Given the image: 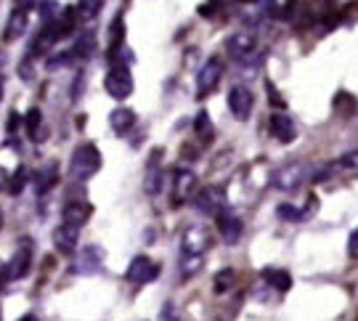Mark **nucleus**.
<instances>
[{"instance_id":"1","label":"nucleus","mask_w":358,"mask_h":321,"mask_svg":"<svg viewBox=\"0 0 358 321\" xmlns=\"http://www.w3.org/2000/svg\"><path fill=\"white\" fill-rule=\"evenodd\" d=\"M207 250H210V234L205 226H189L180 234V276L183 279H189L199 271Z\"/></svg>"},{"instance_id":"2","label":"nucleus","mask_w":358,"mask_h":321,"mask_svg":"<svg viewBox=\"0 0 358 321\" xmlns=\"http://www.w3.org/2000/svg\"><path fill=\"white\" fill-rule=\"evenodd\" d=\"M310 176H313L310 165H306V162H289V165L279 167V170L271 176V186L284 194H292V192H297Z\"/></svg>"},{"instance_id":"3","label":"nucleus","mask_w":358,"mask_h":321,"mask_svg":"<svg viewBox=\"0 0 358 321\" xmlns=\"http://www.w3.org/2000/svg\"><path fill=\"white\" fill-rule=\"evenodd\" d=\"M72 176L77 180H88L93 178L99 170H101V152L93 146V143H80L75 152H72Z\"/></svg>"},{"instance_id":"4","label":"nucleus","mask_w":358,"mask_h":321,"mask_svg":"<svg viewBox=\"0 0 358 321\" xmlns=\"http://www.w3.org/2000/svg\"><path fill=\"white\" fill-rule=\"evenodd\" d=\"M103 88L106 93L117 99V101H122V99H128L130 93H133V75H130V69L125 64H117L112 66L109 72H106V80H103Z\"/></svg>"},{"instance_id":"5","label":"nucleus","mask_w":358,"mask_h":321,"mask_svg":"<svg viewBox=\"0 0 358 321\" xmlns=\"http://www.w3.org/2000/svg\"><path fill=\"white\" fill-rule=\"evenodd\" d=\"M194 207L202 213V215H210V218H217L223 210H226V192L220 186H205L202 192L196 194V202Z\"/></svg>"},{"instance_id":"6","label":"nucleus","mask_w":358,"mask_h":321,"mask_svg":"<svg viewBox=\"0 0 358 321\" xmlns=\"http://www.w3.org/2000/svg\"><path fill=\"white\" fill-rule=\"evenodd\" d=\"M220 78H223V62H220L217 56L207 59L205 66L199 69V78H196V96H199V99L210 96V93L217 88Z\"/></svg>"},{"instance_id":"7","label":"nucleus","mask_w":358,"mask_h":321,"mask_svg":"<svg viewBox=\"0 0 358 321\" xmlns=\"http://www.w3.org/2000/svg\"><path fill=\"white\" fill-rule=\"evenodd\" d=\"M226 51H229L231 59L236 62H247L252 59V53H257V38L255 32H234L229 40H226Z\"/></svg>"},{"instance_id":"8","label":"nucleus","mask_w":358,"mask_h":321,"mask_svg":"<svg viewBox=\"0 0 358 321\" xmlns=\"http://www.w3.org/2000/svg\"><path fill=\"white\" fill-rule=\"evenodd\" d=\"M159 276V266L154 263L152 257H146V255H138V257H133V263H130V269H128V279L133 284H152L154 279Z\"/></svg>"},{"instance_id":"9","label":"nucleus","mask_w":358,"mask_h":321,"mask_svg":"<svg viewBox=\"0 0 358 321\" xmlns=\"http://www.w3.org/2000/svg\"><path fill=\"white\" fill-rule=\"evenodd\" d=\"M252 104H255V99H252V90L247 85H234L229 90V109L236 120H247L252 112Z\"/></svg>"},{"instance_id":"10","label":"nucleus","mask_w":358,"mask_h":321,"mask_svg":"<svg viewBox=\"0 0 358 321\" xmlns=\"http://www.w3.org/2000/svg\"><path fill=\"white\" fill-rule=\"evenodd\" d=\"M29 266H32V244H29V239H22L19 247L13 250L11 263H8L11 279H24L27 273H29Z\"/></svg>"},{"instance_id":"11","label":"nucleus","mask_w":358,"mask_h":321,"mask_svg":"<svg viewBox=\"0 0 358 321\" xmlns=\"http://www.w3.org/2000/svg\"><path fill=\"white\" fill-rule=\"evenodd\" d=\"M194 186H196L194 170H189V167H178L176 176H173V202H176V205L186 202V199L192 197Z\"/></svg>"},{"instance_id":"12","label":"nucleus","mask_w":358,"mask_h":321,"mask_svg":"<svg viewBox=\"0 0 358 321\" xmlns=\"http://www.w3.org/2000/svg\"><path fill=\"white\" fill-rule=\"evenodd\" d=\"M215 220H217V231H220V236H223V242L226 244L239 242V236H242V220H239L236 213H231L229 207H226Z\"/></svg>"},{"instance_id":"13","label":"nucleus","mask_w":358,"mask_h":321,"mask_svg":"<svg viewBox=\"0 0 358 321\" xmlns=\"http://www.w3.org/2000/svg\"><path fill=\"white\" fill-rule=\"evenodd\" d=\"M268 130H271V136H273V138H279L282 143L294 141V136H297L294 120L289 115H273L268 120Z\"/></svg>"},{"instance_id":"14","label":"nucleus","mask_w":358,"mask_h":321,"mask_svg":"<svg viewBox=\"0 0 358 321\" xmlns=\"http://www.w3.org/2000/svg\"><path fill=\"white\" fill-rule=\"evenodd\" d=\"M53 242L59 247V252H75L77 250V242H80V229L77 226H69V223H62L56 231H53Z\"/></svg>"},{"instance_id":"15","label":"nucleus","mask_w":358,"mask_h":321,"mask_svg":"<svg viewBox=\"0 0 358 321\" xmlns=\"http://www.w3.org/2000/svg\"><path fill=\"white\" fill-rule=\"evenodd\" d=\"M101 269V250L99 247H85L75 263V273H96Z\"/></svg>"},{"instance_id":"16","label":"nucleus","mask_w":358,"mask_h":321,"mask_svg":"<svg viewBox=\"0 0 358 321\" xmlns=\"http://www.w3.org/2000/svg\"><path fill=\"white\" fill-rule=\"evenodd\" d=\"M90 213H93V207H90L88 202H69V205L64 207V213H62V220L80 229V226L90 218Z\"/></svg>"},{"instance_id":"17","label":"nucleus","mask_w":358,"mask_h":321,"mask_svg":"<svg viewBox=\"0 0 358 321\" xmlns=\"http://www.w3.org/2000/svg\"><path fill=\"white\" fill-rule=\"evenodd\" d=\"M27 27H29V16H27V11H16L11 13V19H8V24H6V35L3 38L6 40H16L22 38L27 32Z\"/></svg>"},{"instance_id":"18","label":"nucleus","mask_w":358,"mask_h":321,"mask_svg":"<svg viewBox=\"0 0 358 321\" xmlns=\"http://www.w3.org/2000/svg\"><path fill=\"white\" fill-rule=\"evenodd\" d=\"M263 279H266L268 287L279 290V292H289V287H292V276H289V271L284 269H266L263 271Z\"/></svg>"},{"instance_id":"19","label":"nucleus","mask_w":358,"mask_h":321,"mask_svg":"<svg viewBox=\"0 0 358 321\" xmlns=\"http://www.w3.org/2000/svg\"><path fill=\"white\" fill-rule=\"evenodd\" d=\"M56 180H59V167L56 165H48V167H43V170H38L35 178H32L35 194H45L51 186H56Z\"/></svg>"},{"instance_id":"20","label":"nucleus","mask_w":358,"mask_h":321,"mask_svg":"<svg viewBox=\"0 0 358 321\" xmlns=\"http://www.w3.org/2000/svg\"><path fill=\"white\" fill-rule=\"evenodd\" d=\"M109 125H112L117 133H128V130L136 125V115H133V109H125V106L115 109V112L109 115Z\"/></svg>"},{"instance_id":"21","label":"nucleus","mask_w":358,"mask_h":321,"mask_svg":"<svg viewBox=\"0 0 358 321\" xmlns=\"http://www.w3.org/2000/svg\"><path fill=\"white\" fill-rule=\"evenodd\" d=\"M194 130H196V136H199L205 143H210L213 138H215V125H213V120H210L207 112H199V115H196V120H194Z\"/></svg>"},{"instance_id":"22","label":"nucleus","mask_w":358,"mask_h":321,"mask_svg":"<svg viewBox=\"0 0 358 321\" xmlns=\"http://www.w3.org/2000/svg\"><path fill=\"white\" fill-rule=\"evenodd\" d=\"M77 8V16H80V22H93L103 8V0H80L75 6Z\"/></svg>"},{"instance_id":"23","label":"nucleus","mask_w":358,"mask_h":321,"mask_svg":"<svg viewBox=\"0 0 358 321\" xmlns=\"http://www.w3.org/2000/svg\"><path fill=\"white\" fill-rule=\"evenodd\" d=\"M27 133H29V138L43 141V138H40V136L45 133V130H43V115H40V109H35V106L27 112Z\"/></svg>"},{"instance_id":"24","label":"nucleus","mask_w":358,"mask_h":321,"mask_svg":"<svg viewBox=\"0 0 358 321\" xmlns=\"http://www.w3.org/2000/svg\"><path fill=\"white\" fill-rule=\"evenodd\" d=\"M234 282H236V271H217V276H215V282H213V287H215V292L217 295H223V292H229L231 287H234Z\"/></svg>"},{"instance_id":"25","label":"nucleus","mask_w":358,"mask_h":321,"mask_svg":"<svg viewBox=\"0 0 358 321\" xmlns=\"http://www.w3.org/2000/svg\"><path fill=\"white\" fill-rule=\"evenodd\" d=\"M93 51H96V35L93 32H83L75 43V53L77 56H90Z\"/></svg>"},{"instance_id":"26","label":"nucleus","mask_w":358,"mask_h":321,"mask_svg":"<svg viewBox=\"0 0 358 321\" xmlns=\"http://www.w3.org/2000/svg\"><path fill=\"white\" fill-rule=\"evenodd\" d=\"M159 180H162V170L157 167V162L149 165V173H146V192L157 194L159 192Z\"/></svg>"},{"instance_id":"27","label":"nucleus","mask_w":358,"mask_h":321,"mask_svg":"<svg viewBox=\"0 0 358 321\" xmlns=\"http://www.w3.org/2000/svg\"><path fill=\"white\" fill-rule=\"evenodd\" d=\"M306 215H308L306 210H297L294 205H282V207H279V218L289 220V223H300Z\"/></svg>"},{"instance_id":"28","label":"nucleus","mask_w":358,"mask_h":321,"mask_svg":"<svg viewBox=\"0 0 358 321\" xmlns=\"http://www.w3.org/2000/svg\"><path fill=\"white\" fill-rule=\"evenodd\" d=\"M27 183V167H19L16 176H11V183H8V194H19Z\"/></svg>"},{"instance_id":"29","label":"nucleus","mask_w":358,"mask_h":321,"mask_svg":"<svg viewBox=\"0 0 358 321\" xmlns=\"http://www.w3.org/2000/svg\"><path fill=\"white\" fill-rule=\"evenodd\" d=\"M337 165L343 167V170H356L358 173V152H348V155H343Z\"/></svg>"},{"instance_id":"30","label":"nucleus","mask_w":358,"mask_h":321,"mask_svg":"<svg viewBox=\"0 0 358 321\" xmlns=\"http://www.w3.org/2000/svg\"><path fill=\"white\" fill-rule=\"evenodd\" d=\"M348 255L353 257V260H358V229L350 234V239H348Z\"/></svg>"},{"instance_id":"31","label":"nucleus","mask_w":358,"mask_h":321,"mask_svg":"<svg viewBox=\"0 0 358 321\" xmlns=\"http://www.w3.org/2000/svg\"><path fill=\"white\" fill-rule=\"evenodd\" d=\"M53 8H56V3H53V0H45V3H40V13H43V19L53 16Z\"/></svg>"},{"instance_id":"32","label":"nucleus","mask_w":358,"mask_h":321,"mask_svg":"<svg viewBox=\"0 0 358 321\" xmlns=\"http://www.w3.org/2000/svg\"><path fill=\"white\" fill-rule=\"evenodd\" d=\"M19 125H22V117L16 115V112H11V120H8V133H16Z\"/></svg>"},{"instance_id":"33","label":"nucleus","mask_w":358,"mask_h":321,"mask_svg":"<svg viewBox=\"0 0 358 321\" xmlns=\"http://www.w3.org/2000/svg\"><path fill=\"white\" fill-rule=\"evenodd\" d=\"M13 6H16L19 11H29V8L35 6V0H13Z\"/></svg>"},{"instance_id":"34","label":"nucleus","mask_w":358,"mask_h":321,"mask_svg":"<svg viewBox=\"0 0 358 321\" xmlns=\"http://www.w3.org/2000/svg\"><path fill=\"white\" fill-rule=\"evenodd\" d=\"M11 279V271H8V266H3L0 263V290H3V284Z\"/></svg>"},{"instance_id":"35","label":"nucleus","mask_w":358,"mask_h":321,"mask_svg":"<svg viewBox=\"0 0 358 321\" xmlns=\"http://www.w3.org/2000/svg\"><path fill=\"white\" fill-rule=\"evenodd\" d=\"M6 180H11V176H8V173L0 167V189H8V186H6Z\"/></svg>"},{"instance_id":"36","label":"nucleus","mask_w":358,"mask_h":321,"mask_svg":"<svg viewBox=\"0 0 358 321\" xmlns=\"http://www.w3.org/2000/svg\"><path fill=\"white\" fill-rule=\"evenodd\" d=\"M19 321H40V319L35 316V313H24V316H22Z\"/></svg>"},{"instance_id":"37","label":"nucleus","mask_w":358,"mask_h":321,"mask_svg":"<svg viewBox=\"0 0 358 321\" xmlns=\"http://www.w3.org/2000/svg\"><path fill=\"white\" fill-rule=\"evenodd\" d=\"M0 99H3V78H0Z\"/></svg>"},{"instance_id":"38","label":"nucleus","mask_w":358,"mask_h":321,"mask_svg":"<svg viewBox=\"0 0 358 321\" xmlns=\"http://www.w3.org/2000/svg\"><path fill=\"white\" fill-rule=\"evenodd\" d=\"M0 223H3V215H0Z\"/></svg>"},{"instance_id":"39","label":"nucleus","mask_w":358,"mask_h":321,"mask_svg":"<svg viewBox=\"0 0 358 321\" xmlns=\"http://www.w3.org/2000/svg\"><path fill=\"white\" fill-rule=\"evenodd\" d=\"M250 3H252V0H250Z\"/></svg>"}]
</instances>
